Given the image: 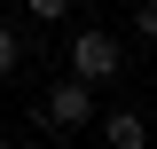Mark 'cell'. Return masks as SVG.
Here are the masks:
<instances>
[{
    "instance_id": "1",
    "label": "cell",
    "mask_w": 157,
    "mask_h": 149,
    "mask_svg": "<svg viewBox=\"0 0 157 149\" xmlns=\"http://www.w3.org/2000/svg\"><path fill=\"white\" fill-rule=\"evenodd\" d=\"M118 71H126V39L110 24H78L71 32V78L78 86H110Z\"/></svg>"
},
{
    "instance_id": "2",
    "label": "cell",
    "mask_w": 157,
    "mask_h": 149,
    "mask_svg": "<svg viewBox=\"0 0 157 149\" xmlns=\"http://www.w3.org/2000/svg\"><path fill=\"white\" fill-rule=\"evenodd\" d=\"M39 126H55V133H78V126H94V86H78V78H55V86L32 102Z\"/></svg>"
},
{
    "instance_id": "3",
    "label": "cell",
    "mask_w": 157,
    "mask_h": 149,
    "mask_svg": "<svg viewBox=\"0 0 157 149\" xmlns=\"http://www.w3.org/2000/svg\"><path fill=\"white\" fill-rule=\"evenodd\" d=\"M102 141H110V149H141V141H149V126H141V110H110V126H102Z\"/></svg>"
},
{
    "instance_id": "4",
    "label": "cell",
    "mask_w": 157,
    "mask_h": 149,
    "mask_svg": "<svg viewBox=\"0 0 157 149\" xmlns=\"http://www.w3.org/2000/svg\"><path fill=\"white\" fill-rule=\"evenodd\" d=\"M16 63H24V39H16V24H0V78L16 71Z\"/></svg>"
},
{
    "instance_id": "5",
    "label": "cell",
    "mask_w": 157,
    "mask_h": 149,
    "mask_svg": "<svg viewBox=\"0 0 157 149\" xmlns=\"http://www.w3.org/2000/svg\"><path fill=\"white\" fill-rule=\"evenodd\" d=\"M24 16H32V24H63V16H71V0H24Z\"/></svg>"
},
{
    "instance_id": "6",
    "label": "cell",
    "mask_w": 157,
    "mask_h": 149,
    "mask_svg": "<svg viewBox=\"0 0 157 149\" xmlns=\"http://www.w3.org/2000/svg\"><path fill=\"white\" fill-rule=\"evenodd\" d=\"M134 39H157V0H134Z\"/></svg>"
},
{
    "instance_id": "7",
    "label": "cell",
    "mask_w": 157,
    "mask_h": 149,
    "mask_svg": "<svg viewBox=\"0 0 157 149\" xmlns=\"http://www.w3.org/2000/svg\"><path fill=\"white\" fill-rule=\"evenodd\" d=\"M0 149H8V133H0Z\"/></svg>"
},
{
    "instance_id": "8",
    "label": "cell",
    "mask_w": 157,
    "mask_h": 149,
    "mask_svg": "<svg viewBox=\"0 0 157 149\" xmlns=\"http://www.w3.org/2000/svg\"><path fill=\"white\" fill-rule=\"evenodd\" d=\"M0 8H8V0H0Z\"/></svg>"
}]
</instances>
